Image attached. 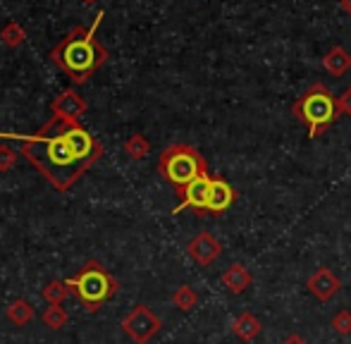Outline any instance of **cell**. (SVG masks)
<instances>
[{
	"instance_id": "obj_1",
	"label": "cell",
	"mask_w": 351,
	"mask_h": 344,
	"mask_svg": "<svg viewBox=\"0 0 351 344\" xmlns=\"http://www.w3.org/2000/svg\"><path fill=\"white\" fill-rule=\"evenodd\" d=\"M22 153L58 191H67L103 156V146L79 122L56 117L22 141Z\"/></svg>"
},
{
	"instance_id": "obj_2",
	"label": "cell",
	"mask_w": 351,
	"mask_h": 344,
	"mask_svg": "<svg viewBox=\"0 0 351 344\" xmlns=\"http://www.w3.org/2000/svg\"><path fill=\"white\" fill-rule=\"evenodd\" d=\"M51 58L74 84H84L108 60V51L98 43L96 27H74L53 48Z\"/></svg>"
},
{
	"instance_id": "obj_3",
	"label": "cell",
	"mask_w": 351,
	"mask_h": 344,
	"mask_svg": "<svg viewBox=\"0 0 351 344\" xmlns=\"http://www.w3.org/2000/svg\"><path fill=\"white\" fill-rule=\"evenodd\" d=\"M291 115H296V120H301L308 127V139H318L325 130H330L342 117V112H339L337 106V96H332L325 84L315 82L291 106Z\"/></svg>"
},
{
	"instance_id": "obj_4",
	"label": "cell",
	"mask_w": 351,
	"mask_h": 344,
	"mask_svg": "<svg viewBox=\"0 0 351 344\" xmlns=\"http://www.w3.org/2000/svg\"><path fill=\"white\" fill-rule=\"evenodd\" d=\"M158 170H160V175L177 191L184 189L186 184H191L199 177H208V163H206V158L194 146H186V144L167 146L160 153Z\"/></svg>"
},
{
	"instance_id": "obj_5",
	"label": "cell",
	"mask_w": 351,
	"mask_h": 344,
	"mask_svg": "<svg viewBox=\"0 0 351 344\" xmlns=\"http://www.w3.org/2000/svg\"><path fill=\"white\" fill-rule=\"evenodd\" d=\"M65 282H67V287H70V292L77 294L84 306H86V311H91V313H96L103 304L110 302L117 294V289H120L117 280L112 278L98 260L86 263L82 268V273L65 280Z\"/></svg>"
},
{
	"instance_id": "obj_6",
	"label": "cell",
	"mask_w": 351,
	"mask_h": 344,
	"mask_svg": "<svg viewBox=\"0 0 351 344\" xmlns=\"http://www.w3.org/2000/svg\"><path fill=\"white\" fill-rule=\"evenodd\" d=\"M160 325H162L160 318L148 306H143V304L132 308L125 316V321H122V330H125V335L134 344H148L160 332Z\"/></svg>"
},
{
	"instance_id": "obj_7",
	"label": "cell",
	"mask_w": 351,
	"mask_h": 344,
	"mask_svg": "<svg viewBox=\"0 0 351 344\" xmlns=\"http://www.w3.org/2000/svg\"><path fill=\"white\" fill-rule=\"evenodd\" d=\"M177 194L182 196V201L172 213H180V210H184V208H194L199 215H206V206H208V196H210V175L199 177V180L186 184L184 189H180Z\"/></svg>"
},
{
	"instance_id": "obj_8",
	"label": "cell",
	"mask_w": 351,
	"mask_h": 344,
	"mask_svg": "<svg viewBox=\"0 0 351 344\" xmlns=\"http://www.w3.org/2000/svg\"><path fill=\"white\" fill-rule=\"evenodd\" d=\"M237 199H239V194L230 182L222 177H210V196L208 206H206V215H222L234 206Z\"/></svg>"
},
{
	"instance_id": "obj_9",
	"label": "cell",
	"mask_w": 351,
	"mask_h": 344,
	"mask_svg": "<svg viewBox=\"0 0 351 344\" xmlns=\"http://www.w3.org/2000/svg\"><path fill=\"white\" fill-rule=\"evenodd\" d=\"M306 287H308V292L313 294L318 302L325 304V302H330V299H335L339 292H342V280H339L330 268H318L308 278Z\"/></svg>"
},
{
	"instance_id": "obj_10",
	"label": "cell",
	"mask_w": 351,
	"mask_h": 344,
	"mask_svg": "<svg viewBox=\"0 0 351 344\" xmlns=\"http://www.w3.org/2000/svg\"><path fill=\"white\" fill-rule=\"evenodd\" d=\"M186 254H189V256L194 258L199 265L208 268L210 263H215V258H220L222 244L217 242L210 232H201V234H196L189 244H186Z\"/></svg>"
},
{
	"instance_id": "obj_11",
	"label": "cell",
	"mask_w": 351,
	"mask_h": 344,
	"mask_svg": "<svg viewBox=\"0 0 351 344\" xmlns=\"http://www.w3.org/2000/svg\"><path fill=\"white\" fill-rule=\"evenodd\" d=\"M86 101H84L82 96H79L74 88H67V91H62L60 96L56 98V101L51 103V110L56 117H62V120H70V122H79L82 120V115L86 112Z\"/></svg>"
},
{
	"instance_id": "obj_12",
	"label": "cell",
	"mask_w": 351,
	"mask_h": 344,
	"mask_svg": "<svg viewBox=\"0 0 351 344\" xmlns=\"http://www.w3.org/2000/svg\"><path fill=\"white\" fill-rule=\"evenodd\" d=\"M220 280L227 287V292H232V294H244L246 289L251 287V282H254V278H251V273L246 270V265H241V263H232L230 268L222 273Z\"/></svg>"
},
{
	"instance_id": "obj_13",
	"label": "cell",
	"mask_w": 351,
	"mask_h": 344,
	"mask_svg": "<svg viewBox=\"0 0 351 344\" xmlns=\"http://www.w3.org/2000/svg\"><path fill=\"white\" fill-rule=\"evenodd\" d=\"M232 332H234L241 342H254L256 337L263 332V323H261L254 313L244 311L234 323H232Z\"/></svg>"
},
{
	"instance_id": "obj_14",
	"label": "cell",
	"mask_w": 351,
	"mask_h": 344,
	"mask_svg": "<svg viewBox=\"0 0 351 344\" xmlns=\"http://www.w3.org/2000/svg\"><path fill=\"white\" fill-rule=\"evenodd\" d=\"M323 67H325V72H330L332 77H344L351 70V56L342 46H335L325 53Z\"/></svg>"
},
{
	"instance_id": "obj_15",
	"label": "cell",
	"mask_w": 351,
	"mask_h": 344,
	"mask_svg": "<svg viewBox=\"0 0 351 344\" xmlns=\"http://www.w3.org/2000/svg\"><path fill=\"white\" fill-rule=\"evenodd\" d=\"M5 316H8V321L12 323V325L22 328V325H27L29 321H34V306L27 302V299L19 297V299H14V302L10 304Z\"/></svg>"
},
{
	"instance_id": "obj_16",
	"label": "cell",
	"mask_w": 351,
	"mask_h": 344,
	"mask_svg": "<svg viewBox=\"0 0 351 344\" xmlns=\"http://www.w3.org/2000/svg\"><path fill=\"white\" fill-rule=\"evenodd\" d=\"M67 294H70V287H67V282L53 280V282H48L46 287H43L41 297H43V302H46L48 306H60V304L67 299Z\"/></svg>"
},
{
	"instance_id": "obj_17",
	"label": "cell",
	"mask_w": 351,
	"mask_h": 344,
	"mask_svg": "<svg viewBox=\"0 0 351 344\" xmlns=\"http://www.w3.org/2000/svg\"><path fill=\"white\" fill-rule=\"evenodd\" d=\"M125 153L130 156L132 160H143L148 153H151V141L146 139L143 134H132L130 139L125 141Z\"/></svg>"
},
{
	"instance_id": "obj_18",
	"label": "cell",
	"mask_w": 351,
	"mask_h": 344,
	"mask_svg": "<svg viewBox=\"0 0 351 344\" xmlns=\"http://www.w3.org/2000/svg\"><path fill=\"white\" fill-rule=\"evenodd\" d=\"M0 41L5 43L8 48H17L27 41V32H24L22 24L17 22H5L3 29H0Z\"/></svg>"
},
{
	"instance_id": "obj_19",
	"label": "cell",
	"mask_w": 351,
	"mask_h": 344,
	"mask_svg": "<svg viewBox=\"0 0 351 344\" xmlns=\"http://www.w3.org/2000/svg\"><path fill=\"white\" fill-rule=\"evenodd\" d=\"M172 304H175L180 311L189 313L191 308L199 304V294H196L194 289L189 287V284H182V287H177V292L172 294Z\"/></svg>"
},
{
	"instance_id": "obj_20",
	"label": "cell",
	"mask_w": 351,
	"mask_h": 344,
	"mask_svg": "<svg viewBox=\"0 0 351 344\" xmlns=\"http://www.w3.org/2000/svg\"><path fill=\"white\" fill-rule=\"evenodd\" d=\"M41 318H43V323H46V328L60 330V328L67 323V311L62 306H46V311H43Z\"/></svg>"
},
{
	"instance_id": "obj_21",
	"label": "cell",
	"mask_w": 351,
	"mask_h": 344,
	"mask_svg": "<svg viewBox=\"0 0 351 344\" xmlns=\"http://www.w3.org/2000/svg\"><path fill=\"white\" fill-rule=\"evenodd\" d=\"M332 328L337 335H351V311H339L337 316L332 318Z\"/></svg>"
},
{
	"instance_id": "obj_22",
	"label": "cell",
	"mask_w": 351,
	"mask_h": 344,
	"mask_svg": "<svg viewBox=\"0 0 351 344\" xmlns=\"http://www.w3.org/2000/svg\"><path fill=\"white\" fill-rule=\"evenodd\" d=\"M14 163H17V153H14V149H10L8 144H0V172L12 170Z\"/></svg>"
},
{
	"instance_id": "obj_23",
	"label": "cell",
	"mask_w": 351,
	"mask_h": 344,
	"mask_svg": "<svg viewBox=\"0 0 351 344\" xmlns=\"http://www.w3.org/2000/svg\"><path fill=\"white\" fill-rule=\"evenodd\" d=\"M337 106H339V112H342V115L351 117V86L344 88L342 96H337Z\"/></svg>"
},
{
	"instance_id": "obj_24",
	"label": "cell",
	"mask_w": 351,
	"mask_h": 344,
	"mask_svg": "<svg viewBox=\"0 0 351 344\" xmlns=\"http://www.w3.org/2000/svg\"><path fill=\"white\" fill-rule=\"evenodd\" d=\"M282 344H308V342H306L301 335H287L285 340H282Z\"/></svg>"
},
{
	"instance_id": "obj_25",
	"label": "cell",
	"mask_w": 351,
	"mask_h": 344,
	"mask_svg": "<svg viewBox=\"0 0 351 344\" xmlns=\"http://www.w3.org/2000/svg\"><path fill=\"white\" fill-rule=\"evenodd\" d=\"M339 8H342L344 12H347L349 17H351V0H339Z\"/></svg>"
},
{
	"instance_id": "obj_26",
	"label": "cell",
	"mask_w": 351,
	"mask_h": 344,
	"mask_svg": "<svg viewBox=\"0 0 351 344\" xmlns=\"http://www.w3.org/2000/svg\"><path fill=\"white\" fill-rule=\"evenodd\" d=\"M84 3H93V0H84Z\"/></svg>"
}]
</instances>
